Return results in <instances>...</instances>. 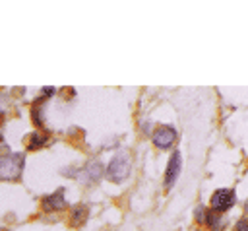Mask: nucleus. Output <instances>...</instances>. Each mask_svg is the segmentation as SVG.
Here are the masks:
<instances>
[{
  "instance_id": "nucleus-10",
  "label": "nucleus",
  "mask_w": 248,
  "mask_h": 231,
  "mask_svg": "<svg viewBox=\"0 0 248 231\" xmlns=\"http://www.w3.org/2000/svg\"><path fill=\"white\" fill-rule=\"evenodd\" d=\"M87 217V208L85 206H76L72 212V225H81Z\"/></svg>"
},
{
  "instance_id": "nucleus-9",
  "label": "nucleus",
  "mask_w": 248,
  "mask_h": 231,
  "mask_svg": "<svg viewBox=\"0 0 248 231\" xmlns=\"http://www.w3.org/2000/svg\"><path fill=\"white\" fill-rule=\"evenodd\" d=\"M45 144H46V136L41 134V132H33V134L27 138V148H29V149H39V148H43Z\"/></svg>"
},
{
  "instance_id": "nucleus-6",
  "label": "nucleus",
  "mask_w": 248,
  "mask_h": 231,
  "mask_svg": "<svg viewBox=\"0 0 248 231\" xmlns=\"http://www.w3.org/2000/svg\"><path fill=\"white\" fill-rule=\"evenodd\" d=\"M64 206H66L64 188H58V190H54L52 194H48V196L43 198V208H45V212H56V210H62Z\"/></svg>"
},
{
  "instance_id": "nucleus-13",
  "label": "nucleus",
  "mask_w": 248,
  "mask_h": 231,
  "mask_svg": "<svg viewBox=\"0 0 248 231\" xmlns=\"http://www.w3.org/2000/svg\"><path fill=\"white\" fill-rule=\"evenodd\" d=\"M0 231H6V229H0Z\"/></svg>"
},
{
  "instance_id": "nucleus-8",
  "label": "nucleus",
  "mask_w": 248,
  "mask_h": 231,
  "mask_svg": "<svg viewBox=\"0 0 248 231\" xmlns=\"http://www.w3.org/2000/svg\"><path fill=\"white\" fill-rule=\"evenodd\" d=\"M203 221H207V225H209L211 231H221V227H223V217L217 212H207Z\"/></svg>"
},
{
  "instance_id": "nucleus-3",
  "label": "nucleus",
  "mask_w": 248,
  "mask_h": 231,
  "mask_svg": "<svg viewBox=\"0 0 248 231\" xmlns=\"http://www.w3.org/2000/svg\"><path fill=\"white\" fill-rule=\"evenodd\" d=\"M232 204H234V190L232 188H219L211 194V208L217 214L232 208Z\"/></svg>"
},
{
  "instance_id": "nucleus-12",
  "label": "nucleus",
  "mask_w": 248,
  "mask_h": 231,
  "mask_svg": "<svg viewBox=\"0 0 248 231\" xmlns=\"http://www.w3.org/2000/svg\"><path fill=\"white\" fill-rule=\"evenodd\" d=\"M244 210H246V212H248V202H246V206H244Z\"/></svg>"
},
{
  "instance_id": "nucleus-2",
  "label": "nucleus",
  "mask_w": 248,
  "mask_h": 231,
  "mask_svg": "<svg viewBox=\"0 0 248 231\" xmlns=\"http://www.w3.org/2000/svg\"><path fill=\"white\" fill-rule=\"evenodd\" d=\"M130 165H132V161H130L128 151H118L110 159V163H108V167L105 171L107 179L112 181V182H122L128 177V173H130Z\"/></svg>"
},
{
  "instance_id": "nucleus-14",
  "label": "nucleus",
  "mask_w": 248,
  "mask_h": 231,
  "mask_svg": "<svg viewBox=\"0 0 248 231\" xmlns=\"http://www.w3.org/2000/svg\"><path fill=\"white\" fill-rule=\"evenodd\" d=\"M0 115H2V111H0Z\"/></svg>"
},
{
  "instance_id": "nucleus-4",
  "label": "nucleus",
  "mask_w": 248,
  "mask_h": 231,
  "mask_svg": "<svg viewBox=\"0 0 248 231\" xmlns=\"http://www.w3.org/2000/svg\"><path fill=\"white\" fill-rule=\"evenodd\" d=\"M180 167H182L180 151H174V153L169 157V163H167V173H165V188H167V190L176 182V179H178V175H180Z\"/></svg>"
},
{
  "instance_id": "nucleus-1",
  "label": "nucleus",
  "mask_w": 248,
  "mask_h": 231,
  "mask_svg": "<svg viewBox=\"0 0 248 231\" xmlns=\"http://www.w3.org/2000/svg\"><path fill=\"white\" fill-rule=\"evenodd\" d=\"M25 165L23 153H10L0 159V181H17Z\"/></svg>"
},
{
  "instance_id": "nucleus-5",
  "label": "nucleus",
  "mask_w": 248,
  "mask_h": 231,
  "mask_svg": "<svg viewBox=\"0 0 248 231\" xmlns=\"http://www.w3.org/2000/svg\"><path fill=\"white\" fill-rule=\"evenodd\" d=\"M176 140V130L172 126H161L153 132V144L161 149H167Z\"/></svg>"
},
{
  "instance_id": "nucleus-7",
  "label": "nucleus",
  "mask_w": 248,
  "mask_h": 231,
  "mask_svg": "<svg viewBox=\"0 0 248 231\" xmlns=\"http://www.w3.org/2000/svg\"><path fill=\"white\" fill-rule=\"evenodd\" d=\"M83 173H85V177H87L89 182H95V181L101 179V175L105 173V169H103V165H101L99 161H93V163H89V165L85 167Z\"/></svg>"
},
{
  "instance_id": "nucleus-11",
  "label": "nucleus",
  "mask_w": 248,
  "mask_h": 231,
  "mask_svg": "<svg viewBox=\"0 0 248 231\" xmlns=\"http://www.w3.org/2000/svg\"><path fill=\"white\" fill-rule=\"evenodd\" d=\"M203 217H205L203 208H198V210H196V219H198V221H203Z\"/></svg>"
}]
</instances>
